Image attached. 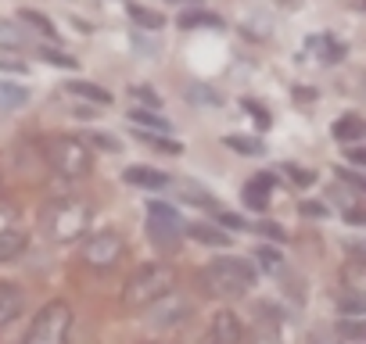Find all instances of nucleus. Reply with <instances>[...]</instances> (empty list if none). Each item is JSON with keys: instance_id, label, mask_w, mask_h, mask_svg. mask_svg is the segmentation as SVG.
I'll return each mask as SVG.
<instances>
[{"instance_id": "f257e3e1", "label": "nucleus", "mask_w": 366, "mask_h": 344, "mask_svg": "<svg viewBox=\"0 0 366 344\" xmlns=\"http://www.w3.org/2000/svg\"><path fill=\"white\" fill-rule=\"evenodd\" d=\"M90 219H94V205L79 194H65L40 208V233L51 244H76L79 237H86Z\"/></svg>"}, {"instance_id": "f03ea898", "label": "nucleus", "mask_w": 366, "mask_h": 344, "mask_svg": "<svg viewBox=\"0 0 366 344\" xmlns=\"http://www.w3.org/2000/svg\"><path fill=\"white\" fill-rule=\"evenodd\" d=\"M255 280H259V269L241 255H219L209 265H202V273H198V287L219 301H234V298L252 294Z\"/></svg>"}, {"instance_id": "7ed1b4c3", "label": "nucleus", "mask_w": 366, "mask_h": 344, "mask_svg": "<svg viewBox=\"0 0 366 344\" xmlns=\"http://www.w3.org/2000/svg\"><path fill=\"white\" fill-rule=\"evenodd\" d=\"M172 287H176V265L172 262H144L122 283V308L126 312H144L147 305L165 298Z\"/></svg>"}, {"instance_id": "20e7f679", "label": "nucleus", "mask_w": 366, "mask_h": 344, "mask_svg": "<svg viewBox=\"0 0 366 344\" xmlns=\"http://www.w3.org/2000/svg\"><path fill=\"white\" fill-rule=\"evenodd\" d=\"M44 158L58 180H86L94 172V151L83 136H54Z\"/></svg>"}, {"instance_id": "39448f33", "label": "nucleus", "mask_w": 366, "mask_h": 344, "mask_svg": "<svg viewBox=\"0 0 366 344\" xmlns=\"http://www.w3.org/2000/svg\"><path fill=\"white\" fill-rule=\"evenodd\" d=\"M69 333H72V305L54 298V301L40 305L22 344H69Z\"/></svg>"}, {"instance_id": "423d86ee", "label": "nucleus", "mask_w": 366, "mask_h": 344, "mask_svg": "<svg viewBox=\"0 0 366 344\" xmlns=\"http://www.w3.org/2000/svg\"><path fill=\"white\" fill-rule=\"evenodd\" d=\"M147 241L162 251L172 255L183 244V219L172 205L165 201H147Z\"/></svg>"}, {"instance_id": "0eeeda50", "label": "nucleus", "mask_w": 366, "mask_h": 344, "mask_svg": "<svg viewBox=\"0 0 366 344\" xmlns=\"http://www.w3.org/2000/svg\"><path fill=\"white\" fill-rule=\"evenodd\" d=\"M122 255H126V237L119 230H97V233H90L83 241V251H79L83 265L94 269V273H112L122 262Z\"/></svg>"}, {"instance_id": "6e6552de", "label": "nucleus", "mask_w": 366, "mask_h": 344, "mask_svg": "<svg viewBox=\"0 0 366 344\" xmlns=\"http://www.w3.org/2000/svg\"><path fill=\"white\" fill-rule=\"evenodd\" d=\"M144 312H147V323H151L154 330H172V326L187 323V319L194 315V301L183 294L179 287H172L165 298H158V301L147 305Z\"/></svg>"}, {"instance_id": "1a4fd4ad", "label": "nucleus", "mask_w": 366, "mask_h": 344, "mask_svg": "<svg viewBox=\"0 0 366 344\" xmlns=\"http://www.w3.org/2000/svg\"><path fill=\"white\" fill-rule=\"evenodd\" d=\"M273 187H277V176L273 172H259V176H252L244 187H241V205L248 212H266L269 208V198H273Z\"/></svg>"}, {"instance_id": "9d476101", "label": "nucleus", "mask_w": 366, "mask_h": 344, "mask_svg": "<svg viewBox=\"0 0 366 344\" xmlns=\"http://www.w3.org/2000/svg\"><path fill=\"white\" fill-rule=\"evenodd\" d=\"M209 333H212V344H244V323L234 308H219L212 315Z\"/></svg>"}, {"instance_id": "9b49d317", "label": "nucleus", "mask_w": 366, "mask_h": 344, "mask_svg": "<svg viewBox=\"0 0 366 344\" xmlns=\"http://www.w3.org/2000/svg\"><path fill=\"white\" fill-rule=\"evenodd\" d=\"M26 312V290L15 280H0V330L19 323Z\"/></svg>"}, {"instance_id": "f8f14e48", "label": "nucleus", "mask_w": 366, "mask_h": 344, "mask_svg": "<svg viewBox=\"0 0 366 344\" xmlns=\"http://www.w3.org/2000/svg\"><path fill=\"white\" fill-rule=\"evenodd\" d=\"M122 180H126L129 187H140V191H165V187L172 183L169 172H158V168H151V165H129V168L122 172Z\"/></svg>"}, {"instance_id": "ddd939ff", "label": "nucleus", "mask_w": 366, "mask_h": 344, "mask_svg": "<svg viewBox=\"0 0 366 344\" xmlns=\"http://www.w3.org/2000/svg\"><path fill=\"white\" fill-rule=\"evenodd\" d=\"M26 248H29V230H22V226H4L0 230V265L22 258Z\"/></svg>"}, {"instance_id": "4468645a", "label": "nucleus", "mask_w": 366, "mask_h": 344, "mask_svg": "<svg viewBox=\"0 0 366 344\" xmlns=\"http://www.w3.org/2000/svg\"><path fill=\"white\" fill-rule=\"evenodd\" d=\"M330 133H334V140L337 143H362V136H366V122H362V115L359 111H345L334 126H330Z\"/></svg>"}, {"instance_id": "2eb2a0df", "label": "nucleus", "mask_w": 366, "mask_h": 344, "mask_svg": "<svg viewBox=\"0 0 366 344\" xmlns=\"http://www.w3.org/2000/svg\"><path fill=\"white\" fill-rule=\"evenodd\" d=\"M337 337H345L348 344H359L362 333H366V308H348V312H337Z\"/></svg>"}, {"instance_id": "dca6fc26", "label": "nucleus", "mask_w": 366, "mask_h": 344, "mask_svg": "<svg viewBox=\"0 0 366 344\" xmlns=\"http://www.w3.org/2000/svg\"><path fill=\"white\" fill-rule=\"evenodd\" d=\"M183 237H191L198 244H209V248H230V241H234L227 230H219L212 223H191V226H183Z\"/></svg>"}, {"instance_id": "f3484780", "label": "nucleus", "mask_w": 366, "mask_h": 344, "mask_svg": "<svg viewBox=\"0 0 366 344\" xmlns=\"http://www.w3.org/2000/svg\"><path fill=\"white\" fill-rule=\"evenodd\" d=\"M176 26L183 33H191V29H227V22L216 15V11H205V8H191V11H183L176 19Z\"/></svg>"}, {"instance_id": "a211bd4d", "label": "nucleus", "mask_w": 366, "mask_h": 344, "mask_svg": "<svg viewBox=\"0 0 366 344\" xmlns=\"http://www.w3.org/2000/svg\"><path fill=\"white\" fill-rule=\"evenodd\" d=\"M129 122H133V129H147V133H169L172 129L169 118H162L154 108H140V104L129 108Z\"/></svg>"}, {"instance_id": "6ab92c4d", "label": "nucleus", "mask_w": 366, "mask_h": 344, "mask_svg": "<svg viewBox=\"0 0 366 344\" xmlns=\"http://www.w3.org/2000/svg\"><path fill=\"white\" fill-rule=\"evenodd\" d=\"M176 194H179V201H187V205H198V208H212V212H219L216 194H212V191H205L202 183L183 180V183H176Z\"/></svg>"}, {"instance_id": "aec40b11", "label": "nucleus", "mask_w": 366, "mask_h": 344, "mask_svg": "<svg viewBox=\"0 0 366 344\" xmlns=\"http://www.w3.org/2000/svg\"><path fill=\"white\" fill-rule=\"evenodd\" d=\"M341 287L348 294H359L362 298V290H366V262L362 258H348L341 265Z\"/></svg>"}, {"instance_id": "412c9836", "label": "nucleus", "mask_w": 366, "mask_h": 344, "mask_svg": "<svg viewBox=\"0 0 366 344\" xmlns=\"http://www.w3.org/2000/svg\"><path fill=\"white\" fill-rule=\"evenodd\" d=\"M223 147H230L234 154H248V158H262L266 154L262 136H244V133H227L223 136Z\"/></svg>"}, {"instance_id": "4be33fe9", "label": "nucleus", "mask_w": 366, "mask_h": 344, "mask_svg": "<svg viewBox=\"0 0 366 344\" xmlns=\"http://www.w3.org/2000/svg\"><path fill=\"white\" fill-rule=\"evenodd\" d=\"M305 47L309 51H316L320 54V61H327V65H334V61H341L345 58V44L341 40H334V36H312V40H305Z\"/></svg>"}, {"instance_id": "5701e85b", "label": "nucleus", "mask_w": 366, "mask_h": 344, "mask_svg": "<svg viewBox=\"0 0 366 344\" xmlns=\"http://www.w3.org/2000/svg\"><path fill=\"white\" fill-rule=\"evenodd\" d=\"M72 97H79V101H90V104H112V90H104V86H97V83H90V79H76V83H69L65 86Z\"/></svg>"}, {"instance_id": "b1692460", "label": "nucleus", "mask_w": 366, "mask_h": 344, "mask_svg": "<svg viewBox=\"0 0 366 344\" xmlns=\"http://www.w3.org/2000/svg\"><path fill=\"white\" fill-rule=\"evenodd\" d=\"M126 15L137 22V29H147V33L165 29V15L162 11H151V8H140V4H126Z\"/></svg>"}, {"instance_id": "393cba45", "label": "nucleus", "mask_w": 366, "mask_h": 344, "mask_svg": "<svg viewBox=\"0 0 366 344\" xmlns=\"http://www.w3.org/2000/svg\"><path fill=\"white\" fill-rule=\"evenodd\" d=\"M137 140L140 143H147V147H154V151H165V154H183V143L176 140V136H162V133H147V129H137Z\"/></svg>"}, {"instance_id": "a878e982", "label": "nucleus", "mask_w": 366, "mask_h": 344, "mask_svg": "<svg viewBox=\"0 0 366 344\" xmlns=\"http://www.w3.org/2000/svg\"><path fill=\"white\" fill-rule=\"evenodd\" d=\"M248 344H284V330H280V323L259 319V323L252 326V337H248Z\"/></svg>"}, {"instance_id": "bb28decb", "label": "nucleus", "mask_w": 366, "mask_h": 344, "mask_svg": "<svg viewBox=\"0 0 366 344\" xmlns=\"http://www.w3.org/2000/svg\"><path fill=\"white\" fill-rule=\"evenodd\" d=\"M29 101V90L22 83H0V111H15Z\"/></svg>"}, {"instance_id": "cd10ccee", "label": "nucleus", "mask_w": 366, "mask_h": 344, "mask_svg": "<svg viewBox=\"0 0 366 344\" xmlns=\"http://www.w3.org/2000/svg\"><path fill=\"white\" fill-rule=\"evenodd\" d=\"M252 265H259V269H266V273H280V265H284L280 248H273V244H259V248H255V262H252Z\"/></svg>"}, {"instance_id": "c85d7f7f", "label": "nucleus", "mask_w": 366, "mask_h": 344, "mask_svg": "<svg viewBox=\"0 0 366 344\" xmlns=\"http://www.w3.org/2000/svg\"><path fill=\"white\" fill-rule=\"evenodd\" d=\"M280 172H284V180L295 183V187H312V183H316V172L305 168V165H295V161H284Z\"/></svg>"}, {"instance_id": "c756f323", "label": "nucleus", "mask_w": 366, "mask_h": 344, "mask_svg": "<svg viewBox=\"0 0 366 344\" xmlns=\"http://www.w3.org/2000/svg\"><path fill=\"white\" fill-rule=\"evenodd\" d=\"M22 44H26V29H22V22H8V19H0V47L15 51V47H22Z\"/></svg>"}, {"instance_id": "7c9ffc66", "label": "nucleus", "mask_w": 366, "mask_h": 344, "mask_svg": "<svg viewBox=\"0 0 366 344\" xmlns=\"http://www.w3.org/2000/svg\"><path fill=\"white\" fill-rule=\"evenodd\" d=\"M183 97H187L191 104H209V108L223 104V93H216V90H212V86H205V83H194V86H187V90H183Z\"/></svg>"}, {"instance_id": "2f4dec72", "label": "nucleus", "mask_w": 366, "mask_h": 344, "mask_svg": "<svg viewBox=\"0 0 366 344\" xmlns=\"http://www.w3.org/2000/svg\"><path fill=\"white\" fill-rule=\"evenodd\" d=\"M19 22H22V26H33L36 33H44V36H51V40H58V29H54V22H51L47 15L33 11V8H26V11L19 15Z\"/></svg>"}, {"instance_id": "473e14b6", "label": "nucleus", "mask_w": 366, "mask_h": 344, "mask_svg": "<svg viewBox=\"0 0 366 344\" xmlns=\"http://www.w3.org/2000/svg\"><path fill=\"white\" fill-rule=\"evenodd\" d=\"M40 58H44L47 65H58V69H79V58H72V54L61 51V47H40Z\"/></svg>"}, {"instance_id": "72a5a7b5", "label": "nucleus", "mask_w": 366, "mask_h": 344, "mask_svg": "<svg viewBox=\"0 0 366 344\" xmlns=\"http://www.w3.org/2000/svg\"><path fill=\"white\" fill-rule=\"evenodd\" d=\"M129 97H133L140 108H158V104H162V97H158V93H154L147 83H137V86H129Z\"/></svg>"}, {"instance_id": "f704fd0d", "label": "nucleus", "mask_w": 366, "mask_h": 344, "mask_svg": "<svg viewBox=\"0 0 366 344\" xmlns=\"http://www.w3.org/2000/svg\"><path fill=\"white\" fill-rule=\"evenodd\" d=\"M248 230H255L259 237H266V241H277V244H284V241H287L284 226H280V223H269V219H266V223H255V226H248Z\"/></svg>"}, {"instance_id": "c9c22d12", "label": "nucleus", "mask_w": 366, "mask_h": 344, "mask_svg": "<svg viewBox=\"0 0 366 344\" xmlns=\"http://www.w3.org/2000/svg\"><path fill=\"white\" fill-rule=\"evenodd\" d=\"M334 172H337V180H345V183H348V187H352L355 194H362V191H366V180L359 176V172H355L352 165H337Z\"/></svg>"}, {"instance_id": "e433bc0d", "label": "nucleus", "mask_w": 366, "mask_h": 344, "mask_svg": "<svg viewBox=\"0 0 366 344\" xmlns=\"http://www.w3.org/2000/svg\"><path fill=\"white\" fill-rule=\"evenodd\" d=\"M86 143H94L97 151H108V154H119V151H122V143H119L112 133H90Z\"/></svg>"}, {"instance_id": "4c0bfd02", "label": "nucleus", "mask_w": 366, "mask_h": 344, "mask_svg": "<svg viewBox=\"0 0 366 344\" xmlns=\"http://www.w3.org/2000/svg\"><path fill=\"white\" fill-rule=\"evenodd\" d=\"M241 108H244L248 115H255L262 129H269V122H273V118H269V111H266V104H259V101H252V97H244V101H241Z\"/></svg>"}, {"instance_id": "58836bf2", "label": "nucleus", "mask_w": 366, "mask_h": 344, "mask_svg": "<svg viewBox=\"0 0 366 344\" xmlns=\"http://www.w3.org/2000/svg\"><path fill=\"white\" fill-rule=\"evenodd\" d=\"M298 212H302L305 219H327V216H330V208H327V205H320V201H302V205H298Z\"/></svg>"}, {"instance_id": "ea45409f", "label": "nucleus", "mask_w": 366, "mask_h": 344, "mask_svg": "<svg viewBox=\"0 0 366 344\" xmlns=\"http://www.w3.org/2000/svg\"><path fill=\"white\" fill-rule=\"evenodd\" d=\"M219 226H227V230H248V223L241 216H234V212H219Z\"/></svg>"}, {"instance_id": "a19ab883", "label": "nucleus", "mask_w": 366, "mask_h": 344, "mask_svg": "<svg viewBox=\"0 0 366 344\" xmlns=\"http://www.w3.org/2000/svg\"><path fill=\"white\" fill-rule=\"evenodd\" d=\"M348 161L359 168V165H366V151L359 147V143H348Z\"/></svg>"}, {"instance_id": "79ce46f5", "label": "nucleus", "mask_w": 366, "mask_h": 344, "mask_svg": "<svg viewBox=\"0 0 366 344\" xmlns=\"http://www.w3.org/2000/svg\"><path fill=\"white\" fill-rule=\"evenodd\" d=\"M0 69H8V72H22V76H26V61H11V58H0Z\"/></svg>"}, {"instance_id": "37998d69", "label": "nucleus", "mask_w": 366, "mask_h": 344, "mask_svg": "<svg viewBox=\"0 0 366 344\" xmlns=\"http://www.w3.org/2000/svg\"><path fill=\"white\" fill-rule=\"evenodd\" d=\"M0 191H4V172H0Z\"/></svg>"}, {"instance_id": "c03bdc74", "label": "nucleus", "mask_w": 366, "mask_h": 344, "mask_svg": "<svg viewBox=\"0 0 366 344\" xmlns=\"http://www.w3.org/2000/svg\"><path fill=\"white\" fill-rule=\"evenodd\" d=\"M147 344H158V340H147Z\"/></svg>"}, {"instance_id": "a18cd8bd", "label": "nucleus", "mask_w": 366, "mask_h": 344, "mask_svg": "<svg viewBox=\"0 0 366 344\" xmlns=\"http://www.w3.org/2000/svg\"><path fill=\"white\" fill-rule=\"evenodd\" d=\"M183 4H191V0H183Z\"/></svg>"}]
</instances>
